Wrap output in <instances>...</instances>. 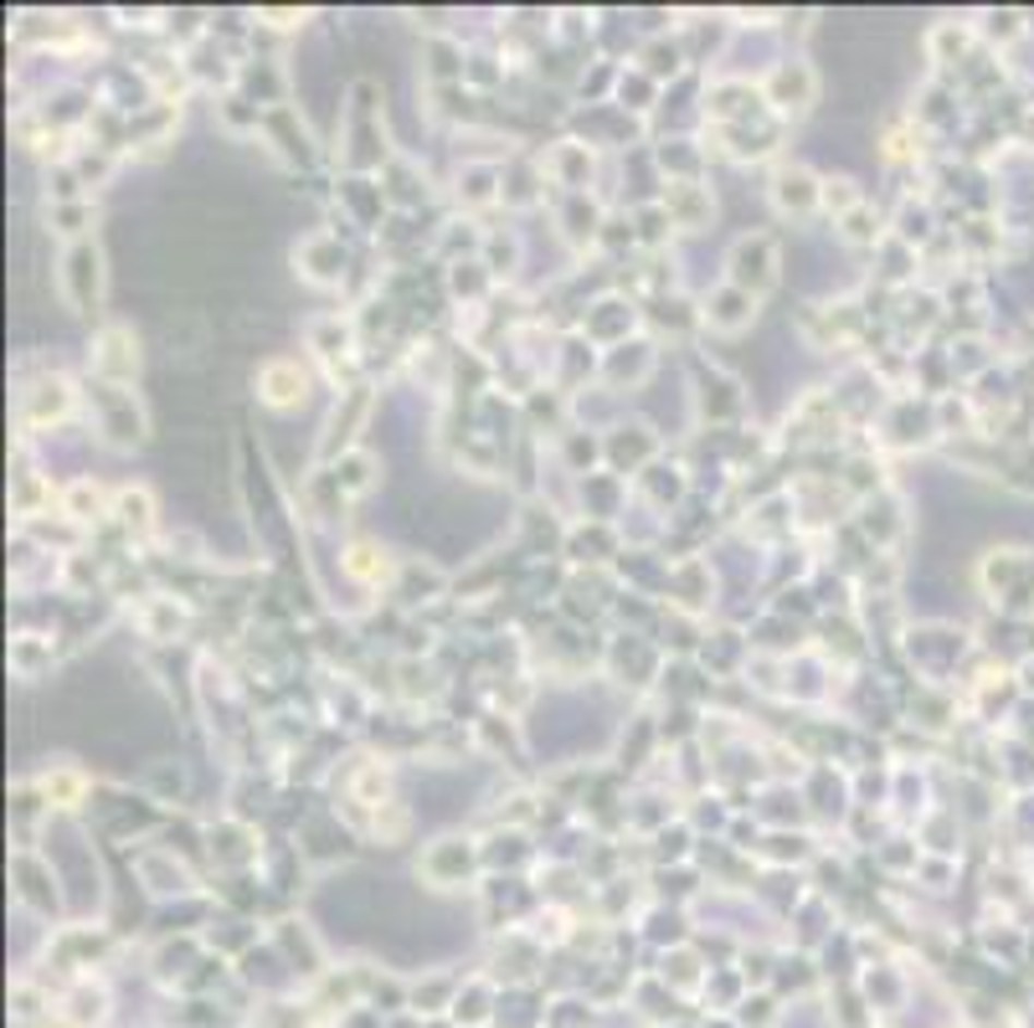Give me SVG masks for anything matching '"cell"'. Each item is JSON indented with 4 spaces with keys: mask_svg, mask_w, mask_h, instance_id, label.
<instances>
[{
    "mask_svg": "<svg viewBox=\"0 0 1034 1028\" xmlns=\"http://www.w3.org/2000/svg\"><path fill=\"white\" fill-rule=\"evenodd\" d=\"M68 283H73L77 304H93L98 299V247H77L68 257Z\"/></svg>",
    "mask_w": 1034,
    "mask_h": 1028,
    "instance_id": "1",
    "label": "cell"
},
{
    "mask_svg": "<svg viewBox=\"0 0 1034 1028\" xmlns=\"http://www.w3.org/2000/svg\"><path fill=\"white\" fill-rule=\"evenodd\" d=\"M263 386H273L268 391L273 407H289V401L304 397V376H299L293 365H268V371H263Z\"/></svg>",
    "mask_w": 1034,
    "mask_h": 1028,
    "instance_id": "2",
    "label": "cell"
}]
</instances>
